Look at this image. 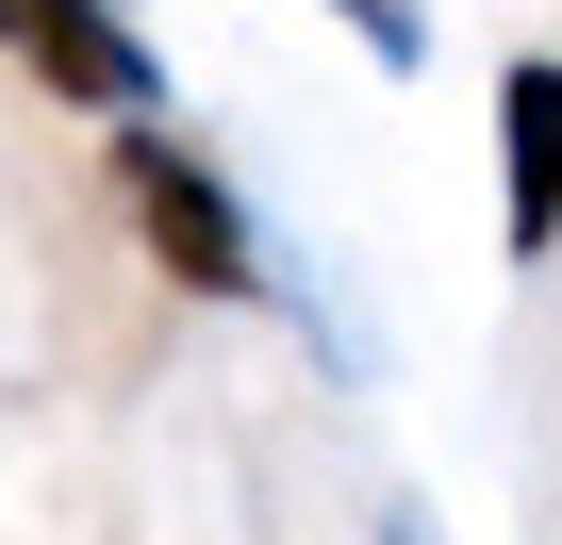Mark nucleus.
Listing matches in <instances>:
<instances>
[{"label": "nucleus", "instance_id": "nucleus-2", "mask_svg": "<svg viewBox=\"0 0 562 545\" xmlns=\"http://www.w3.org/2000/svg\"><path fill=\"white\" fill-rule=\"evenodd\" d=\"M496 231L546 264L562 248V50H529L513 83H496Z\"/></svg>", "mask_w": 562, "mask_h": 545}, {"label": "nucleus", "instance_id": "nucleus-3", "mask_svg": "<svg viewBox=\"0 0 562 545\" xmlns=\"http://www.w3.org/2000/svg\"><path fill=\"white\" fill-rule=\"evenodd\" d=\"M331 18H348L381 67H414V50H430V18H414V0H331Z\"/></svg>", "mask_w": 562, "mask_h": 545}, {"label": "nucleus", "instance_id": "nucleus-1", "mask_svg": "<svg viewBox=\"0 0 562 545\" xmlns=\"http://www.w3.org/2000/svg\"><path fill=\"white\" fill-rule=\"evenodd\" d=\"M116 198H133V231H149V264H166L182 298H248V282H265V248H248V215H232V182H215L199 149L116 133Z\"/></svg>", "mask_w": 562, "mask_h": 545}, {"label": "nucleus", "instance_id": "nucleus-4", "mask_svg": "<svg viewBox=\"0 0 562 545\" xmlns=\"http://www.w3.org/2000/svg\"><path fill=\"white\" fill-rule=\"evenodd\" d=\"M18 34H34V0H0V50H18Z\"/></svg>", "mask_w": 562, "mask_h": 545}]
</instances>
